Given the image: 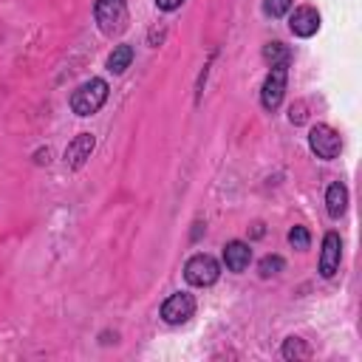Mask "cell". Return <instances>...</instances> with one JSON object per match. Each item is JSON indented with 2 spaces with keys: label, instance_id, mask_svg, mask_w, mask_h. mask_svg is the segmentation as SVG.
<instances>
[{
  "label": "cell",
  "instance_id": "5bb4252c",
  "mask_svg": "<svg viewBox=\"0 0 362 362\" xmlns=\"http://www.w3.org/2000/svg\"><path fill=\"white\" fill-rule=\"evenodd\" d=\"M263 59H266V65H269V68H272V65L291 62V48H288V45H283L280 40L266 42V45H263Z\"/></svg>",
  "mask_w": 362,
  "mask_h": 362
},
{
  "label": "cell",
  "instance_id": "3957f363",
  "mask_svg": "<svg viewBox=\"0 0 362 362\" xmlns=\"http://www.w3.org/2000/svg\"><path fill=\"white\" fill-rule=\"evenodd\" d=\"M218 277H221V263H218L212 255H206V252H198V255H192V257L184 263V280H187L189 286L206 288V286H212Z\"/></svg>",
  "mask_w": 362,
  "mask_h": 362
},
{
  "label": "cell",
  "instance_id": "7c38bea8",
  "mask_svg": "<svg viewBox=\"0 0 362 362\" xmlns=\"http://www.w3.org/2000/svg\"><path fill=\"white\" fill-rule=\"evenodd\" d=\"M130 62H133V45H127V42H122V45H116L110 54H107V71L110 74H124L127 68H130Z\"/></svg>",
  "mask_w": 362,
  "mask_h": 362
},
{
  "label": "cell",
  "instance_id": "5b68a950",
  "mask_svg": "<svg viewBox=\"0 0 362 362\" xmlns=\"http://www.w3.org/2000/svg\"><path fill=\"white\" fill-rule=\"evenodd\" d=\"M308 147H311V153L317 158L331 161V158H337L342 153V139L331 124H314L308 130Z\"/></svg>",
  "mask_w": 362,
  "mask_h": 362
},
{
  "label": "cell",
  "instance_id": "9c48e42d",
  "mask_svg": "<svg viewBox=\"0 0 362 362\" xmlns=\"http://www.w3.org/2000/svg\"><path fill=\"white\" fill-rule=\"evenodd\" d=\"M93 147H96V136H93V133H76V136L68 141V147H65V167L79 170V167L90 158Z\"/></svg>",
  "mask_w": 362,
  "mask_h": 362
},
{
  "label": "cell",
  "instance_id": "2e32d148",
  "mask_svg": "<svg viewBox=\"0 0 362 362\" xmlns=\"http://www.w3.org/2000/svg\"><path fill=\"white\" fill-rule=\"evenodd\" d=\"M288 243H291L297 252H305V249L311 246L308 229H305V226H291V229H288Z\"/></svg>",
  "mask_w": 362,
  "mask_h": 362
},
{
  "label": "cell",
  "instance_id": "52a82bcc",
  "mask_svg": "<svg viewBox=\"0 0 362 362\" xmlns=\"http://www.w3.org/2000/svg\"><path fill=\"white\" fill-rule=\"evenodd\" d=\"M339 260H342V240L339 232H325L322 238V252H320V274L325 280H331L339 272Z\"/></svg>",
  "mask_w": 362,
  "mask_h": 362
},
{
  "label": "cell",
  "instance_id": "6da1fadb",
  "mask_svg": "<svg viewBox=\"0 0 362 362\" xmlns=\"http://www.w3.org/2000/svg\"><path fill=\"white\" fill-rule=\"evenodd\" d=\"M107 93H110V88H107V82L105 79H99V76H90V79H85L74 93H71V110L76 113V116H93V113H99L102 110V105L107 102Z\"/></svg>",
  "mask_w": 362,
  "mask_h": 362
},
{
  "label": "cell",
  "instance_id": "7a4b0ae2",
  "mask_svg": "<svg viewBox=\"0 0 362 362\" xmlns=\"http://www.w3.org/2000/svg\"><path fill=\"white\" fill-rule=\"evenodd\" d=\"M93 20L105 37H119L127 31L130 11L127 0H96L93 3Z\"/></svg>",
  "mask_w": 362,
  "mask_h": 362
},
{
  "label": "cell",
  "instance_id": "ac0fdd59",
  "mask_svg": "<svg viewBox=\"0 0 362 362\" xmlns=\"http://www.w3.org/2000/svg\"><path fill=\"white\" fill-rule=\"evenodd\" d=\"M288 122L291 124H303L305 122V105L303 102H297V105L288 107Z\"/></svg>",
  "mask_w": 362,
  "mask_h": 362
},
{
  "label": "cell",
  "instance_id": "e0dca14e",
  "mask_svg": "<svg viewBox=\"0 0 362 362\" xmlns=\"http://www.w3.org/2000/svg\"><path fill=\"white\" fill-rule=\"evenodd\" d=\"M266 17H286L291 11V0H263Z\"/></svg>",
  "mask_w": 362,
  "mask_h": 362
},
{
  "label": "cell",
  "instance_id": "ba28073f",
  "mask_svg": "<svg viewBox=\"0 0 362 362\" xmlns=\"http://www.w3.org/2000/svg\"><path fill=\"white\" fill-rule=\"evenodd\" d=\"M288 31L294 37H314L320 31V11L314 6H297L288 14Z\"/></svg>",
  "mask_w": 362,
  "mask_h": 362
},
{
  "label": "cell",
  "instance_id": "9a60e30c",
  "mask_svg": "<svg viewBox=\"0 0 362 362\" xmlns=\"http://www.w3.org/2000/svg\"><path fill=\"white\" fill-rule=\"evenodd\" d=\"M283 269H286V260H283L280 255H266V257H260V263H257V274H260L263 280L280 274Z\"/></svg>",
  "mask_w": 362,
  "mask_h": 362
},
{
  "label": "cell",
  "instance_id": "d6986e66",
  "mask_svg": "<svg viewBox=\"0 0 362 362\" xmlns=\"http://www.w3.org/2000/svg\"><path fill=\"white\" fill-rule=\"evenodd\" d=\"M156 6H158L161 11H175V8L184 6V0H156Z\"/></svg>",
  "mask_w": 362,
  "mask_h": 362
},
{
  "label": "cell",
  "instance_id": "277c9868",
  "mask_svg": "<svg viewBox=\"0 0 362 362\" xmlns=\"http://www.w3.org/2000/svg\"><path fill=\"white\" fill-rule=\"evenodd\" d=\"M286 82H288V62L283 65H272L266 79H263V88H260V105L263 110L274 113L286 96Z\"/></svg>",
  "mask_w": 362,
  "mask_h": 362
},
{
  "label": "cell",
  "instance_id": "4fadbf2b",
  "mask_svg": "<svg viewBox=\"0 0 362 362\" xmlns=\"http://www.w3.org/2000/svg\"><path fill=\"white\" fill-rule=\"evenodd\" d=\"M280 354H283V359H288V362H300V359H308V356H311V348H308V342L300 339V337H286L283 345H280Z\"/></svg>",
  "mask_w": 362,
  "mask_h": 362
},
{
  "label": "cell",
  "instance_id": "30bf717a",
  "mask_svg": "<svg viewBox=\"0 0 362 362\" xmlns=\"http://www.w3.org/2000/svg\"><path fill=\"white\" fill-rule=\"evenodd\" d=\"M249 263H252V246L246 240H229L223 246V266L229 272L240 274V272L249 269Z\"/></svg>",
  "mask_w": 362,
  "mask_h": 362
},
{
  "label": "cell",
  "instance_id": "8fae6325",
  "mask_svg": "<svg viewBox=\"0 0 362 362\" xmlns=\"http://www.w3.org/2000/svg\"><path fill=\"white\" fill-rule=\"evenodd\" d=\"M325 209L334 221H339L348 209V187L342 181H334L328 189H325Z\"/></svg>",
  "mask_w": 362,
  "mask_h": 362
},
{
  "label": "cell",
  "instance_id": "8992f818",
  "mask_svg": "<svg viewBox=\"0 0 362 362\" xmlns=\"http://www.w3.org/2000/svg\"><path fill=\"white\" fill-rule=\"evenodd\" d=\"M195 314V297L189 291H175L161 303V320L167 325H181Z\"/></svg>",
  "mask_w": 362,
  "mask_h": 362
}]
</instances>
